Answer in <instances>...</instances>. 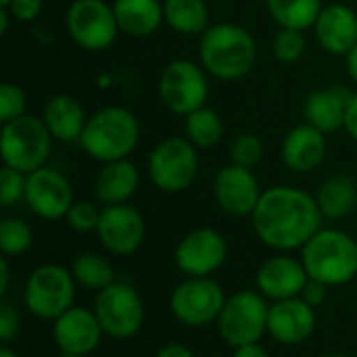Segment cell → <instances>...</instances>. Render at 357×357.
I'll return each mask as SVG.
<instances>
[{"mask_svg":"<svg viewBox=\"0 0 357 357\" xmlns=\"http://www.w3.org/2000/svg\"><path fill=\"white\" fill-rule=\"evenodd\" d=\"M322 211L316 195L297 186H272L251 215L257 238L274 251L303 249L322 226Z\"/></svg>","mask_w":357,"mask_h":357,"instance_id":"1","label":"cell"},{"mask_svg":"<svg viewBox=\"0 0 357 357\" xmlns=\"http://www.w3.org/2000/svg\"><path fill=\"white\" fill-rule=\"evenodd\" d=\"M199 61L209 75L222 82H236L253 71L257 42L238 23H215L199 38Z\"/></svg>","mask_w":357,"mask_h":357,"instance_id":"2","label":"cell"},{"mask_svg":"<svg viewBox=\"0 0 357 357\" xmlns=\"http://www.w3.org/2000/svg\"><path fill=\"white\" fill-rule=\"evenodd\" d=\"M138 142V117L130 109L117 105L102 107L88 115L86 128L79 138V146L84 149V153L98 163L128 159L136 151Z\"/></svg>","mask_w":357,"mask_h":357,"instance_id":"3","label":"cell"},{"mask_svg":"<svg viewBox=\"0 0 357 357\" xmlns=\"http://www.w3.org/2000/svg\"><path fill=\"white\" fill-rule=\"evenodd\" d=\"M310 278L328 287H345L357 276V241L337 228H320L301 249Z\"/></svg>","mask_w":357,"mask_h":357,"instance_id":"4","label":"cell"},{"mask_svg":"<svg viewBox=\"0 0 357 357\" xmlns=\"http://www.w3.org/2000/svg\"><path fill=\"white\" fill-rule=\"evenodd\" d=\"M52 134L48 132L42 117L21 115L8 123H2L0 155L6 167L21 174H31L46 165L52 151Z\"/></svg>","mask_w":357,"mask_h":357,"instance_id":"5","label":"cell"},{"mask_svg":"<svg viewBox=\"0 0 357 357\" xmlns=\"http://www.w3.org/2000/svg\"><path fill=\"white\" fill-rule=\"evenodd\" d=\"M75 278L71 270L59 264H44L36 268L23 289V303L29 314L40 320L54 322L75 301Z\"/></svg>","mask_w":357,"mask_h":357,"instance_id":"6","label":"cell"},{"mask_svg":"<svg viewBox=\"0 0 357 357\" xmlns=\"http://www.w3.org/2000/svg\"><path fill=\"white\" fill-rule=\"evenodd\" d=\"M199 174V149L186 136L161 140L149 155V176L155 188L167 195L184 192Z\"/></svg>","mask_w":357,"mask_h":357,"instance_id":"7","label":"cell"},{"mask_svg":"<svg viewBox=\"0 0 357 357\" xmlns=\"http://www.w3.org/2000/svg\"><path fill=\"white\" fill-rule=\"evenodd\" d=\"M270 305L259 291H238L226 299L218 318V333L232 349L259 343L268 333Z\"/></svg>","mask_w":357,"mask_h":357,"instance_id":"8","label":"cell"},{"mask_svg":"<svg viewBox=\"0 0 357 357\" xmlns=\"http://www.w3.org/2000/svg\"><path fill=\"white\" fill-rule=\"evenodd\" d=\"M157 92L167 111L174 115H190L207 105L209 79L201 63L188 59H176L167 63L159 75Z\"/></svg>","mask_w":357,"mask_h":357,"instance_id":"9","label":"cell"},{"mask_svg":"<svg viewBox=\"0 0 357 357\" xmlns=\"http://www.w3.org/2000/svg\"><path fill=\"white\" fill-rule=\"evenodd\" d=\"M94 314L102 333L111 339H132L144 324V301L140 293L121 280L102 289L94 297Z\"/></svg>","mask_w":357,"mask_h":357,"instance_id":"10","label":"cell"},{"mask_svg":"<svg viewBox=\"0 0 357 357\" xmlns=\"http://www.w3.org/2000/svg\"><path fill=\"white\" fill-rule=\"evenodd\" d=\"M65 27L69 38L90 52L107 50L121 33L113 4L105 0H73L65 15Z\"/></svg>","mask_w":357,"mask_h":357,"instance_id":"11","label":"cell"},{"mask_svg":"<svg viewBox=\"0 0 357 357\" xmlns=\"http://www.w3.org/2000/svg\"><path fill=\"white\" fill-rule=\"evenodd\" d=\"M226 299L224 289L213 278H186L174 289L169 310L180 324L203 328L218 322Z\"/></svg>","mask_w":357,"mask_h":357,"instance_id":"12","label":"cell"},{"mask_svg":"<svg viewBox=\"0 0 357 357\" xmlns=\"http://www.w3.org/2000/svg\"><path fill=\"white\" fill-rule=\"evenodd\" d=\"M228 259L226 236L209 226L190 230L180 238L174 251L176 268L188 278H207L215 274Z\"/></svg>","mask_w":357,"mask_h":357,"instance_id":"13","label":"cell"},{"mask_svg":"<svg viewBox=\"0 0 357 357\" xmlns=\"http://www.w3.org/2000/svg\"><path fill=\"white\" fill-rule=\"evenodd\" d=\"M96 236L111 255L128 257L142 247L146 236V224L142 213L130 203L109 205L102 207Z\"/></svg>","mask_w":357,"mask_h":357,"instance_id":"14","label":"cell"},{"mask_svg":"<svg viewBox=\"0 0 357 357\" xmlns=\"http://www.w3.org/2000/svg\"><path fill=\"white\" fill-rule=\"evenodd\" d=\"M23 201L33 215L48 220V222H56V220H63L67 211L71 209L73 188L61 172L44 165L27 174Z\"/></svg>","mask_w":357,"mask_h":357,"instance_id":"15","label":"cell"},{"mask_svg":"<svg viewBox=\"0 0 357 357\" xmlns=\"http://www.w3.org/2000/svg\"><path fill=\"white\" fill-rule=\"evenodd\" d=\"M259 182L253 169L228 163L222 167L213 180V197L224 213L234 218L253 215L259 199H261Z\"/></svg>","mask_w":357,"mask_h":357,"instance_id":"16","label":"cell"},{"mask_svg":"<svg viewBox=\"0 0 357 357\" xmlns=\"http://www.w3.org/2000/svg\"><path fill=\"white\" fill-rule=\"evenodd\" d=\"M102 326L94 310L73 305L52 322V339L61 354L90 356L102 341Z\"/></svg>","mask_w":357,"mask_h":357,"instance_id":"17","label":"cell"},{"mask_svg":"<svg viewBox=\"0 0 357 357\" xmlns=\"http://www.w3.org/2000/svg\"><path fill=\"white\" fill-rule=\"evenodd\" d=\"M310 276L301 259L291 255H274L266 259L255 274V287L268 301H284L301 297Z\"/></svg>","mask_w":357,"mask_h":357,"instance_id":"18","label":"cell"},{"mask_svg":"<svg viewBox=\"0 0 357 357\" xmlns=\"http://www.w3.org/2000/svg\"><path fill=\"white\" fill-rule=\"evenodd\" d=\"M318 324L316 310L305 303L301 297L284 299V301H274L270 305V316H268V335L287 347H295L305 343Z\"/></svg>","mask_w":357,"mask_h":357,"instance_id":"19","label":"cell"},{"mask_svg":"<svg viewBox=\"0 0 357 357\" xmlns=\"http://www.w3.org/2000/svg\"><path fill=\"white\" fill-rule=\"evenodd\" d=\"M326 151V134L310 123H299L282 138L280 159L293 174H312L324 163Z\"/></svg>","mask_w":357,"mask_h":357,"instance_id":"20","label":"cell"},{"mask_svg":"<svg viewBox=\"0 0 357 357\" xmlns=\"http://www.w3.org/2000/svg\"><path fill=\"white\" fill-rule=\"evenodd\" d=\"M314 36L324 52L347 56L357 44V13L341 2L324 6L314 23Z\"/></svg>","mask_w":357,"mask_h":357,"instance_id":"21","label":"cell"},{"mask_svg":"<svg viewBox=\"0 0 357 357\" xmlns=\"http://www.w3.org/2000/svg\"><path fill=\"white\" fill-rule=\"evenodd\" d=\"M351 94L354 92H349L345 86H328L310 92L303 102L305 123L318 128L324 134L345 130V117Z\"/></svg>","mask_w":357,"mask_h":357,"instance_id":"22","label":"cell"},{"mask_svg":"<svg viewBox=\"0 0 357 357\" xmlns=\"http://www.w3.org/2000/svg\"><path fill=\"white\" fill-rule=\"evenodd\" d=\"M140 186L138 167L130 159H119L102 163L94 178V199L102 205H123L128 203Z\"/></svg>","mask_w":357,"mask_h":357,"instance_id":"23","label":"cell"},{"mask_svg":"<svg viewBox=\"0 0 357 357\" xmlns=\"http://www.w3.org/2000/svg\"><path fill=\"white\" fill-rule=\"evenodd\" d=\"M42 121L59 142H79L88 115L84 105L71 94H54L42 109Z\"/></svg>","mask_w":357,"mask_h":357,"instance_id":"24","label":"cell"},{"mask_svg":"<svg viewBox=\"0 0 357 357\" xmlns=\"http://www.w3.org/2000/svg\"><path fill=\"white\" fill-rule=\"evenodd\" d=\"M119 31L130 38H149L163 23V0H113Z\"/></svg>","mask_w":357,"mask_h":357,"instance_id":"25","label":"cell"},{"mask_svg":"<svg viewBox=\"0 0 357 357\" xmlns=\"http://www.w3.org/2000/svg\"><path fill=\"white\" fill-rule=\"evenodd\" d=\"M316 201L326 220H345L357 207V182L345 174L331 176L320 184Z\"/></svg>","mask_w":357,"mask_h":357,"instance_id":"26","label":"cell"},{"mask_svg":"<svg viewBox=\"0 0 357 357\" xmlns=\"http://www.w3.org/2000/svg\"><path fill=\"white\" fill-rule=\"evenodd\" d=\"M163 17L167 27L182 36H201L209 27L205 0H163Z\"/></svg>","mask_w":357,"mask_h":357,"instance_id":"27","label":"cell"},{"mask_svg":"<svg viewBox=\"0 0 357 357\" xmlns=\"http://www.w3.org/2000/svg\"><path fill=\"white\" fill-rule=\"evenodd\" d=\"M266 8L278 27L289 29H314L318 15L322 13V0H266Z\"/></svg>","mask_w":357,"mask_h":357,"instance_id":"28","label":"cell"},{"mask_svg":"<svg viewBox=\"0 0 357 357\" xmlns=\"http://www.w3.org/2000/svg\"><path fill=\"white\" fill-rule=\"evenodd\" d=\"M184 134L199 151H207L224 138V121L215 109L205 105L184 117Z\"/></svg>","mask_w":357,"mask_h":357,"instance_id":"29","label":"cell"},{"mask_svg":"<svg viewBox=\"0 0 357 357\" xmlns=\"http://www.w3.org/2000/svg\"><path fill=\"white\" fill-rule=\"evenodd\" d=\"M71 274L75 282L88 291L100 293L115 282V268L98 253H82L71 264Z\"/></svg>","mask_w":357,"mask_h":357,"instance_id":"30","label":"cell"},{"mask_svg":"<svg viewBox=\"0 0 357 357\" xmlns=\"http://www.w3.org/2000/svg\"><path fill=\"white\" fill-rule=\"evenodd\" d=\"M33 245V232L21 218H4L0 222V251L4 257H21Z\"/></svg>","mask_w":357,"mask_h":357,"instance_id":"31","label":"cell"},{"mask_svg":"<svg viewBox=\"0 0 357 357\" xmlns=\"http://www.w3.org/2000/svg\"><path fill=\"white\" fill-rule=\"evenodd\" d=\"M305 50H307V40H305V31H301V29L280 27L272 40L274 59L284 65H293V63L301 61Z\"/></svg>","mask_w":357,"mask_h":357,"instance_id":"32","label":"cell"},{"mask_svg":"<svg viewBox=\"0 0 357 357\" xmlns=\"http://www.w3.org/2000/svg\"><path fill=\"white\" fill-rule=\"evenodd\" d=\"M228 157H230V163L253 169L264 157V142L255 134H249V132L238 134L228 146Z\"/></svg>","mask_w":357,"mask_h":357,"instance_id":"33","label":"cell"},{"mask_svg":"<svg viewBox=\"0 0 357 357\" xmlns=\"http://www.w3.org/2000/svg\"><path fill=\"white\" fill-rule=\"evenodd\" d=\"M100 213H102V209H98V205L92 201H73L65 220L75 232L88 234V232H96Z\"/></svg>","mask_w":357,"mask_h":357,"instance_id":"34","label":"cell"},{"mask_svg":"<svg viewBox=\"0 0 357 357\" xmlns=\"http://www.w3.org/2000/svg\"><path fill=\"white\" fill-rule=\"evenodd\" d=\"M27 109V96L21 86L4 82L0 84V121L8 123L21 115H25Z\"/></svg>","mask_w":357,"mask_h":357,"instance_id":"35","label":"cell"},{"mask_svg":"<svg viewBox=\"0 0 357 357\" xmlns=\"http://www.w3.org/2000/svg\"><path fill=\"white\" fill-rule=\"evenodd\" d=\"M25 184H27L25 174L4 165L0 169V205L13 207L19 201H23L25 199Z\"/></svg>","mask_w":357,"mask_h":357,"instance_id":"36","label":"cell"},{"mask_svg":"<svg viewBox=\"0 0 357 357\" xmlns=\"http://www.w3.org/2000/svg\"><path fill=\"white\" fill-rule=\"evenodd\" d=\"M21 331V316L17 307L8 301H0V341L10 343Z\"/></svg>","mask_w":357,"mask_h":357,"instance_id":"37","label":"cell"},{"mask_svg":"<svg viewBox=\"0 0 357 357\" xmlns=\"http://www.w3.org/2000/svg\"><path fill=\"white\" fill-rule=\"evenodd\" d=\"M4 8L10 13V17L15 21L21 23H31L42 15L44 8V0H8L4 4Z\"/></svg>","mask_w":357,"mask_h":357,"instance_id":"38","label":"cell"},{"mask_svg":"<svg viewBox=\"0 0 357 357\" xmlns=\"http://www.w3.org/2000/svg\"><path fill=\"white\" fill-rule=\"evenodd\" d=\"M328 289H331L328 284L310 278L307 284H305V289H303V293H301V299H303L305 303H310L314 310H318L320 305H324V301H326V297H328Z\"/></svg>","mask_w":357,"mask_h":357,"instance_id":"39","label":"cell"},{"mask_svg":"<svg viewBox=\"0 0 357 357\" xmlns=\"http://www.w3.org/2000/svg\"><path fill=\"white\" fill-rule=\"evenodd\" d=\"M345 130L351 136V140L357 144V92L351 94L349 107H347V117H345Z\"/></svg>","mask_w":357,"mask_h":357,"instance_id":"40","label":"cell"},{"mask_svg":"<svg viewBox=\"0 0 357 357\" xmlns=\"http://www.w3.org/2000/svg\"><path fill=\"white\" fill-rule=\"evenodd\" d=\"M155 357H195V354L182 343H167L157 351Z\"/></svg>","mask_w":357,"mask_h":357,"instance_id":"41","label":"cell"},{"mask_svg":"<svg viewBox=\"0 0 357 357\" xmlns=\"http://www.w3.org/2000/svg\"><path fill=\"white\" fill-rule=\"evenodd\" d=\"M232 357H270V354L261 343H249V345L236 347Z\"/></svg>","mask_w":357,"mask_h":357,"instance_id":"42","label":"cell"},{"mask_svg":"<svg viewBox=\"0 0 357 357\" xmlns=\"http://www.w3.org/2000/svg\"><path fill=\"white\" fill-rule=\"evenodd\" d=\"M8 280H10V270H8V257L2 255L0 259V295L4 297L8 291Z\"/></svg>","mask_w":357,"mask_h":357,"instance_id":"43","label":"cell"},{"mask_svg":"<svg viewBox=\"0 0 357 357\" xmlns=\"http://www.w3.org/2000/svg\"><path fill=\"white\" fill-rule=\"evenodd\" d=\"M345 63H347V73H349V77L354 79V84H357V44L354 46V50L345 56Z\"/></svg>","mask_w":357,"mask_h":357,"instance_id":"44","label":"cell"},{"mask_svg":"<svg viewBox=\"0 0 357 357\" xmlns=\"http://www.w3.org/2000/svg\"><path fill=\"white\" fill-rule=\"evenodd\" d=\"M0 357H19V356H17V351H13L10 347H6V345H4V347L0 349Z\"/></svg>","mask_w":357,"mask_h":357,"instance_id":"45","label":"cell"},{"mask_svg":"<svg viewBox=\"0 0 357 357\" xmlns=\"http://www.w3.org/2000/svg\"><path fill=\"white\" fill-rule=\"evenodd\" d=\"M322 357H349V356H345V354H328V356H322Z\"/></svg>","mask_w":357,"mask_h":357,"instance_id":"46","label":"cell"},{"mask_svg":"<svg viewBox=\"0 0 357 357\" xmlns=\"http://www.w3.org/2000/svg\"><path fill=\"white\" fill-rule=\"evenodd\" d=\"M59 357H88V356H69V354H61Z\"/></svg>","mask_w":357,"mask_h":357,"instance_id":"47","label":"cell"},{"mask_svg":"<svg viewBox=\"0 0 357 357\" xmlns=\"http://www.w3.org/2000/svg\"><path fill=\"white\" fill-rule=\"evenodd\" d=\"M6 2H8V0H0V6H4Z\"/></svg>","mask_w":357,"mask_h":357,"instance_id":"48","label":"cell"}]
</instances>
